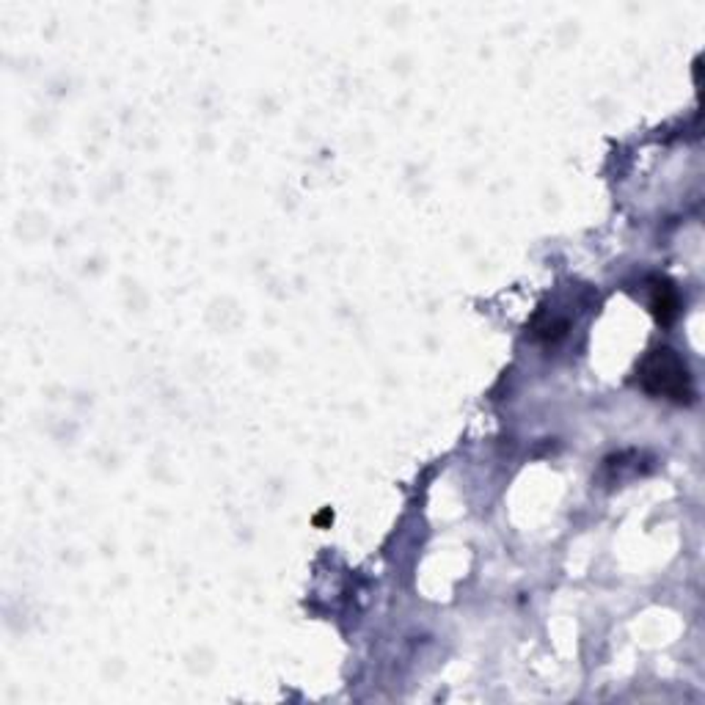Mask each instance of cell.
<instances>
[{
  "mask_svg": "<svg viewBox=\"0 0 705 705\" xmlns=\"http://www.w3.org/2000/svg\"><path fill=\"white\" fill-rule=\"evenodd\" d=\"M314 524H317V526H329V524H334V513H331V507H325L322 513H317V515H314Z\"/></svg>",
  "mask_w": 705,
  "mask_h": 705,
  "instance_id": "3",
  "label": "cell"
},
{
  "mask_svg": "<svg viewBox=\"0 0 705 705\" xmlns=\"http://www.w3.org/2000/svg\"><path fill=\"white\" fill-rule=\"evenodd\" d=\"M650 309H654V314L662 325H670L678 317L681 301L670 282H654V287H650Z\"/></svg>",
  "mask_w": 705,
  "mask_h": 705,
  "instance_id": "2",
  "label": "cell"
},
{
  "mask_svg": "<svg viewBox=\"0 0 705 705\" xmlns=\"http://www.w3.org/2000/svg\"><path fill=\"white\" fill-rule=\"evenodd\" d=\"M639 386L647 394L664 397L678 405L691 403L694 397L691 375L673 348H656L645 356V361L639 364Z\"/></svg>",
  "mask_w": 705,
  "mask_h": 705,
  "instance_id": "1",
  "label": "cell"
}]
</instances>
